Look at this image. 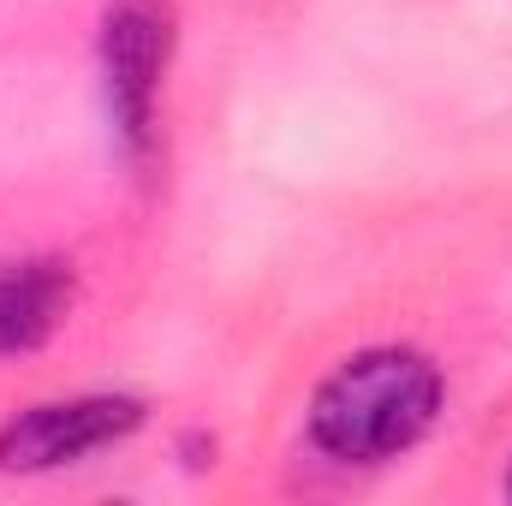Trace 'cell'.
I'll list each match as a JSON object with an SVG mask.
<instances>
[{
    "mask_svg": "<svg viewBox=\"0 0 512 506\" xmlns=\"http://www.w3.org/2000/svg\"><path fill=\"white\" fill-rule=\"evenodd\" d=\"M441 393V370L411 346L352 352L310 393V447L334 465H387L435 429Z\"/></svg>",
    "mask_w": 512,
    "mask_h": 506,
    "instance_id": "1",
    "label": "cell"
},
{
    "mask_svg": "<svg viewBox=\"0 0 512 506\" xmlns=\"http://www.w3.org/2000/svg\"><path fill=\"white\" fill-rule=\"evenodd\" d=\"M102 108L114 143L131 161H143L161 137V90L173 66V12L161 0H114L102 18Z\"/></svg>",
    "mask_w": 512,
    "mask_h": 506,
    "instance_id": "2",
    "label": "cell"
},
{
    "mask_svg": "<svg viewBox=\"0 0 512 506\" xmlns=\"http://www.w3.org/2000/svg\"><path fill=\"white\" fill-rule=\"evenodd\" d=\"M137 429H143V399H131V393L42 399L0 423V471H18V477L66 471V465H84V459L131 441Z\"/></svg>",
    "mask_w": 512,
    "mask_h": 506,
    "instance_id": "3",
    "label": "cell"
},
{
    "mask_svg": "<svg viewBox=\"0 0 512 506\" xmlns=\"http://www.w3.org/2000/svg\"><path fill=\"white\" fill-rule=\"evenodd\" d=\"M72 310V268L54 256L6 262L0 268V358L36 352L54 340V328Z\"/></svg>",
    "mask_w": 512,
    "mask_h": 506,
    "instance_id": "4",
    "label": "cell"
},
{
    "mask_svg": "<svg viewBox=\"0 0 512 506\" xmlns=\"http://www.w3.org/2000/svg\"><path fill=\"white\" fill-rule=\"evenodd\" d=\"M507 495H512V471H507Z\"/></svg>",
    "mask_w": 512,
    "mask_h": 506,
    "instance_id": "5",
    "label": "cell"
}]
</instances>
